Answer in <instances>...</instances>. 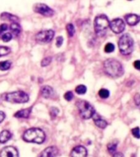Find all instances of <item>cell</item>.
<instances>
[{"mask_svg": "<svg viewBox=\"0 0 140 157\" xmlns=\"http://www.w3.org/2000/svg\"><path fill=\"white\" fill-rule=\"evenodd\" d=\"M104 71L112 78H118L124 74V69L120 61L115 59H107L104 62Z\"/></svg>", "mask_w": 140, "mask_h": 157, "instance_id": "cell-1", "label": "cell"}, {"mask_svg": "<svg viewBox=\"0 0 140 157\" xmlns=\"http://www.w3.org/2000/svg\"><path fill=\"white\" fill-rule=\"evenodd\" d=\"M45 133L42 129L38 128H31L26 130L23 134V139L27 142L43 143L45 141Z\"/></svg>", "mask_w": 140, "mask_h": 157, "instance_id": "cell-2", "label": "cell"}, {"mask_svg": "<svg viewBox=\"0 0 140 157\" xmlns=\"http://www.w3.org/2000/svg\"><path fill=\"white\" fill-rule=\"evenodd\" d=\"M119 49L123 55H130L134 50V40L130 34H123L119 39Z\"/></svg>", "mask_w": 140, "mask_h": 157, "instance_id": "cell-3", "label": "cell"}, {"mask_svg": "<svg viewBox=\"0 0 140 157\" xmlns=\"http://www.w3.org/2000/svg\"><path fill=\"white\" fill-rule=\"evenodd\" d=\"M2 98L5 101L12 103H25L29 101V96L23 91L6 93L2 96Z\"/></svg>", "mask_w": 140, "mask_h": 157, "instance_id": "cell-4", "label": "cell"}, {"mask_svg": "<svg viewBox=\"0 0 140 157\" xmlns=\"http://www.w3.org/2000/svg\"><path fill=\"white\" fill-rule=\"evenodd\" d=\"M76 105L80 111V115L84 120L90 119L95 114V110L93 107V105L86 101H79L78 102L76 103Z\"/></svg>", "mask_w": 140, "mask_h": 157, "instance_id": "cell-5", "label": "cell"}, {"mask_svg": "<svg viewBox=\"0 0 140 157\" xmlns=\"http://www.w3.org/2000/svg\"><path fill=\"white\" fill-rule=\"evenodd\" d=\"M110 21L105 15H100L94 20V29L98 35H103L106 30L109 27Z\"/></svg>", "mask_w": 140, "mask_h": 157, "instance_id": "cell-6", "label": "cell"}, {"mask_svg": "<svg viewBox=\"0 0 140 157\" xmlns=\"http://www.w3.org/2000/svg\"><path fill=\"white\" fill-rule=\"evenodd\" d=\"M55 34V32L52 29H48V30H43V31L39 32L35 35V40L38 43L41 44H48L49 42L52 40Z\"/></svg>", "mask_w": 140, "mask_h": 157, "instance_id": "cell-7", "label": "cell"}, {"mask_svg": "<svg viewBox=\"0 0 140 157\" xmlns=\"http://www.w3.org/2000/svg\"><path fill=\"white\" fill-rule=\"evenodd\" d=\"M34 11L44 17H52L54 15V11L44 3H36L34 6Z\"/></svg>", "mask_w": 140, "mask_h": 157, "instance_id": "cell-8", "label": "cell"}, {"mask_svg": "<svg viewBox=\"0 0 140 157\" xmlns=\"http://www.w3.org/2000/svg\"><path fill=\"white\" fill-rule=\"evenodd\" d=\"M109 26H110L111 29L114 33H115V34H120L121 32H123L125 30V22L123 21L122 19L116 18V19L112 20V21L110 22Z\"/></svg>", "mask_w": 140, "mask_h": 157, "instance_id": "cell-9", "label": "cell"}, {"mask_svg": "<svg viewBox=\"0 0 140 157\" xmlns=\"http://www.w3.org/2000/svg\"><path fill=\"white\" fill-rule=\"evenodd\" d=\"M0 157H19V155L15 147H6L0 152Z\"/></svg>", "mask_w": 140, "mask_h": 157, "instance_id": "cell-10", "label": "cell"}, {"mask_svg": "<svg viewBox=\"0 0 140 157\" xmlns=\"http://www.w3.org/2000/svg\"><path fill=\"white\" fill-rule=\"evenodd\" d=\"M88 155L87 150L83 146H77L71 151V157H86Z\"/></svg>", "mask_w": 140, "mask_h": 157, "instance_id": "cell-11", "label": "cell"}, {"mask_svg": "<svg viewBox=\"0 0 140 157\" xmlns=\"http://www.w3.org/2000/svg\"><path fill=\"white\" fill-rule=\"evenodd\" d=\"M58 154V150L56 147H49L44 150L39 157H56Z\"/></svg>", "mask_w": 140, "mask_h": 157, "instance_id": "cell-12", "label": "cell"}, {"mask_svg": "<svg viewBox=\"0 0 140 157\" xmlns=\"http://www.w3.org/2000/svg\"><path fill=\"white\" fill-rule=\"evenodd\" d=\"M93 121H94V124H95L98 128H105L107 126V122L105 120H103V118H101V116L98 114H94L93 115Z\"/></svg>", "mask_w": 140, "mask_h": 157, "instance_id": "cell-13", "label": "cell"}, {"mask_svg": "<svg viewBox=\"0 0 140 157\" xmlns=\"http://www.w3.org/2000/svg\"><path fill=\"white\" fill-rule=\"evenodd\" d=\"M40 93H41L42 97L44 98H50L54 95L53 88L48 85L42 87L41 90H40Z\"/></svg>", "mask_w": 140, "mask_h": 157, "instance_id": "cell-14", "label": "cell"}, {"mask_svg": "<svg viewBox=\"0 0 140 157\" xmlns=\"http://www.w3.org/2000/svg\"><path fill=\"white\" fill-rule=\"evenodd\" d=\"M125 21L130 25H135L140 21V17L136 14H129L125 16Z\"/></svg>", "mask_w": 140, "mask_h": 157, "instance_id": "cell-15", "label": "cell"}, {"mask_svg": "<svg viewBox=\"0 0 140 157\" xmlns=\"http://www.w3.org/2000/svg\"><path fill=\"white\" fill-rule=\"evenodd\" d=\"M32 107L27 108V109H23V110H21L19 111H17L16 114L14 115V116L16 118H22V119H27L29 118L30 113H31Z\"/></svg>", "mask_w": 140, "mask_h": 157, "instance_id": "cell-16", "label": "cell"}, {"mask_svg": "<svg viewBox=\"0 0 140 157\" xmlns=\"http://www.w3.org/2000/svg\"><path fill=\"white\" fill-rule=\"evenodd\" d=\"M0 17H1L2 20H7V21H11L12 22H17L19 21V18L17 16L10 14V13H7V12H3V13H2Z\"/></svg>", "mask_w": 140, "mask_h": 157, "instance_id": "cell-17", "label": "cell"}, {"mask_svg": "<svg viewBox=\"0 0 140 157\" xmlns=\"http://www.w3.org/2000/svg\"><path fill=\"white\" fill-rule=\"evenodd\" d=\"M12 137V134L9 131L7 130H3L2 132H0V142L1 143H5L7 142L8 140L11 138Z\"/></svg>", "mask_w": 140, "mask_h": 157, "instance_id": "cell-18", "label": "cell"}, {"mask_svg": "<svg viewBox=\"0 0 140 157\" xmlns=\"http://www.w3.org/2000/svg\"><path fill=\"white\" fill-rule=\"evenodd\" d=\"M10 29L12 32V34H14L15 36H17L18 34L21 31V28L17 22H12L11 25H10Z\"/></svg>", "mask_w": 140, "mask_h": 157, "instance_id": "cell-19", "label": "cell"}, {"mask_svg": "<svg viewBox=\"0 0 140 157\" xmlns=\"http://www.w3.org/2000/svg\"><path fill=\"white\" fill-rule=\"evenodd\" d=\"M11 65H12V62L9 61H1L0 62V70L1 71H7V70L10 69Z\"/></svg>", "mask_w": 140, "mask_h": 157, "instance_id": "cell-20", "label": "cell"}, {"mask_svg": "<svg viewBox=\"0 0 140 157\" xmlns=\"http://www.w3.org/2000/svg\"><path fill=\"white\" fill-rule=\"evenodd\" d=\"M116 147H117V143L116 142H110L107 145V150L108 152L110 154H114L116 151Z\"/></svg>", "mask_w": 140, "mask_h": 157, "instance_id": "cell-21", "label": "cell"}, {"mask_svg": "<svg viewBox=\"0 0 140 157\" xmlns=\"http://www.w3.org/2000/svg\"><path fill=\"white\" fill-rule=\"evenodd\" d=\"M98 95L101 98H103V99H106V98H107L109 96H110V92L107 90V89H106V88H102L99 91V93H98Z\"/></svg>", "mask_w": 140, "mask_h": 157, "instance_id": "cell-22", "label": "cell"}, {"mask_svg": "<svg viewBox=\"0 0 140 157\" xmlns=\"http://www.w3.org/2000/svg\"><path fill=\"white\" fill-rule=\"evenodd\" d=\"M66 31H67V34H68L69 37H73L74 34H75V32H76V29H75V27L72 24H68L66 25Z\"/></svg>", "mask_w": 140, "mask_h": 157, "instance_id": "cell-23", "label": "cell"}, {"mask_svg": "<svg viewBox=\"0 0 140 157\" xmlns=\"http://www.w3.org/2000/svg\"><path fill=\"white\" fill-rule=\"evenodd\" d=\"M11 52V49L8 47L0 46V56H6Z\"/></svg>", "mask_w": 140, "mask_h": 157, "instance_id": "cell-24", "label": "cell"}, {"mask_svg": "<svg viewBox=\"0 0 140 157\" xmlns=\"http://www.w3.org/2000/svg\"><path fill=\"white\" fill-rule=\"evenodd\" d=\"M86 91H87L86 86L82 85V84L78 85L76 88V92L78 93V94H80V95H83V94H84V93H86Z\"/></svg>", "mask_w": 140, "mask_h": 157, "instance_id": "cell-25", "label": "cell"}, {"mask_svg": "<svg viewBox=\"0 0 140 157\" xmlns=\"http://www.w3.org/2000/svg\"><path fill=\"white\" fill-rule=\"evenodd\" d=\"M104 50H105L106 52L111 53V52H112L115 50V46H114V44H111V43H108V44H106L105 48H104Z\"/></svg>", "mask_w": 140, "mask_h": 157, "instance_id": "cell-26", "label": "cell"}, {"mask_svg": "<svg viewBox=\"0 0 140 157\" xmlns=\"http://www.w3.org/2000/svg\"><path fill=\"white\" fill-rule=\"evenodd\" d=\"M59 113V110L56 107H52L50 108V110H49V114H50V116H51L52 119H55V118L57 116Z\"/></svg>", "mask_w": 140, "mask_h": 157, "instance_id": "cell-27", "label": "cell"}, {"mask_svg": "<svg viewBox=\"0 0 140 157\" xmlns=\"http://www.w3.org/2000/svg\"><path fill=\"white\" fill-rule=\"evenodd\" d=\"M12 38V35L11 33H3V34L1 35V39H2V41L4 42H9Z\"/></svg>", "mask_w": 140, "mask_h": 157, "instance_id": "cell-28", "label": "cell"}, {"mask_svg": "<svg viewBox=\"0 0 140 157\" xmlns=\"http://www.w3.org/2000/svg\"><path fill=\"white\" fill-rule=\"evenodd\" d=\"M51 61H52L51 56H48V57H46V58H44L43 60H42L41 66H43V67H44V66H49V64L51 63Z\"/></svg>", "mask_w": 140, "mask_h": 157, "instance_id": "cell-29", "label": "cell"}, {"mask_svg": "<svg viewBox=\"0 0 140 157\" xmlns=\"http://www.w3.org/2000/svg\"><path fill=\"white\" fill-rule=\"evenodd\" d=\"M132 133L134 135V137H136V138H140V130H139V128L138 127H136L134 128H133L132 129Z\"/></svg>", "mask_w": 140, "mask_h": 157, "instance_id": "cell-30", "label": "cell"}, {"mask_svg": "<svg viewBox=\"0 0 140 157\" xmlns=\"http://www.w3.org/2000/svg\"><path fill=\"white\" fill-rule=\"evenodd\" d=\"M73 97H74L73 93H72V92H71V91L66 92V93H65V95H64V98H65L66 101H70L72 100Z\"/></svg>", "mask_w": 140, "mask_h": 157, "instance_id": "cell-31", "label": "cell"}, {"mask_svg": "<svg viewBox=\"0 0 140 157\" xmlns=\"http://www.w3.org/2000/svg\"><path fill=\"white\" fill-rule=\"evenodd\" d=\"M134 102L138 107L140 109V93H137L134 96Z\"/></svg>", "mask_w": 140, "mask_h": 157, "instance_id": "cell-32", "label": "cell"}, {"mask_svg": "<svg viewBox=\"0 0 140 157\" xmlns=\"http://www.w3.org/2000/svg\"><path fill=\"white\" fill-rule=\"evenodd\" d=\"M8 29V26H7V24H2L0 25V35H2L3 34V32H5L6 30H7Z\"/></svg>", "mask_w": 140, "mask_h": 157, "instance_id": "cell-33", "label": "cell"}, {"mask_svg": "<svg viewBox=\"0 0 140 157\" xmlns=\"http://www.w3.org/2000/svg\"><path fill=\"white\" fill-rule=\"evenodd\" d=\"M62 43H63V38L61 36H59L56 38V45L57 48L61 47L62 45Z\"/></svg>", "mask_w": 140, "mask_h": 157, "instance_id": "cell-34", "label": "cell"}, {"mask_svg": "<svg viewBox=\"0 0 140 157\" xmlns=\"http://www.w3.org/2000/svg\"><path fill=\"white\" fill-rule=\"evenodd\" d=\"M134 66L135 69H137L138 71H140V60H137L134 62Z\"/></svg>", "mask_w": 140, "mask_h": 157, "instance_id": "cell-35", "label": "cell"}, {"mask_svg": "<svg viewBox=\"0 0 140 157\" xmlns=\"http://www.w3.org/2000/svg\"><path fill=\"white\" fill-rule=\"evenodd\" d=\"M112 157H124V155L121 152H115L113 154Z\"/></svg>", "mask_w": 140, "mask_h": 157, "instance_id": "cell-36", "label": "cell"}, {"mask_svg": "<svg viewBox=\"0 0 140 157\" xmlns=\"http://www.w3.org/2000/svg\"><path fill=\"white\" fill-rule=\"evenodd\" d=\"M5 118V114L2 111H0V123L2 122Z\"/></svg>", "mask_w": 140, "mask_h": 157, "instance_id": "cell-37", "label": "cell"}]
</instances>
